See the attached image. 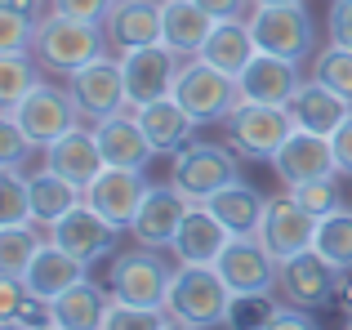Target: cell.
Segmentation results:
<instances>
[{
    "label": "cell",
    "mask_w": 352,
    "mask_h": 330,
    "mask_svg": "<svg viewBox=\"0 0 352 330\" xmlns=\"http://www.w3.org/2000/svg\"><path fill=\"white\" fill-rule=\"evenodd\" d=\"M254 5H299V0H254Z\"/></svg>",
    "instance_id": "cell-49"
},
{
    "label": "cell",
    "mask_w": 352,
    "mask_h": 330,
    "mask_svg": "<svg viewBox=\"0 0 352 330\" xmlns=\"http://www.w3.org/2000/svg\"><path fill=\"white\" fill-rule=\"evenodd\" d=\"M41 72L36 54H0V112H14L41 85Z\"/></svg>",
    "instance_id": "cell-32"
},
{
    "label": "cell",
    "mask_w": 352,
    "mask_h": 330,
    "mask_svg": "<svg viewBox=\"0 0 352 330\" xmlns=\"http://www.w3.org/2000/svg\"><path fill=\"white\" fill-rule=\"evenodd\" d=\"M120 67H125L129 107H143V103H156V98H170L174 94V80H179L183 54H174L165 41H156V45L125 50V54H120Z\"/></svg>",
    "instance_id": "cell-10"
},
{
    "label": "cell",
    "mask_w": 352,
    "mask_h": 330,
    "mask_svg": "<svg viewBox=\"0 0 352 330\" xmlns=\"http://www.w3.org/2000/svg\"><path fill=\"white\" fill-rule=\"evenodd\" d=\"M276 304H281L276 295H236L232 313H228V326L232 330H263L267 317L276 313Z\"/></svg>",
    "instance_id": "cell-40"
},
{
    "label": "cell",
    "mask_w": 352,
    "mask_h": 330,
    "mask_svg": "<svg viewBox=\"0 0 352 330\" xmlns=\"http://www.w3.org/2000/svg\"><path fill=\"white\" fill-rule=\"evenodd\" d=\"M339 174H326V179H312V183H294L290 188V197L299 201L303 210H312L317 219H326V214H335V210H344V192H339Z\"/></svg>",
    "instance_id": "cell-37"
},
{
    "label": "cell",
    "mask_w": 352,
    "mask_h": 330,
    "mask_svg": "<svg viewBox=\"0 0 352 330\" xmlns=\"http://www.w3.org/2000/svg\"><path fill=\"white\" fill-rule=\"evenodd\" d=\"M0 330H36V326H27V322H23V317H18V313H14V317H0Z\"/></svg>",
    "instance_id": "cell-46"
},
{
    "label": "cell",
    "mask_w": 352,
    "mask_h": 330,
    "mask_svg": "<svg viewBox=\"0 0 352 330\" xmlns=\"http://www.w3.org/2000/svg\"><path fill=\"white\" fill-rule=\"evenodd\" d=\"M263 330H321L312 322V313H303V308H290V304H276V313L267 317Z\"/></svg>",
    "instance_id": "cell-42"
},
{
    "label": "cell",
    "mask_w": 352,
    "mask_h": 330,
    "mask_svg": "<svg viewBox=\"0 0 352 330\" xmlns=\"http://www.w3.org/2000/svg\"><path fill=\"white\" fill-rule=\"evenodd\" d=\"M80 201H85V192H80L76 183L58 179L54 170L32 174V223L36 228H54L72 206H80Z\"/></svg>",
    "instance_id": "cell-30"
},
{
    "label": "cell",
    "mask_w": 352,
    "mask_h": 330,
    "mask_svg": "<svg viewBox=\"0 0 352 330\" xmlns=\"http://www.w3.org/2000/svg\"><path fill=\"white\" fill-rule=\"evenodd\" d=\"M317 223H321V219L312 214V210H303L290 192H281V197H267V210H263V219H258L254 236L272 250L276 263H285V259H294V254L312 250V241H317Z\"/></svg>",
    "instance_id": "cell-11"
},
{
    "label": "cell",
    "mask_w": 352,
    "mask_h": 330,
    "mask_svg": "<svg viewBox=\"0 0 352 330\" xmlns=\"http://www.w3.org/2000/svg\"><path fill=\"white\" fill-rule=\"evenodd\" d=\"M138 121H143V130H147V139H152V148H156V157L161 152H179V148H188V139H192V130H197V121L188 116V107L179 103V98H156V103H143L138 107Z\"/></svg>",
    "instance_id": "cell-28"
},
{
    "label": "cell",
    "mask_w": 352,
    "mask_h": 330,
    "mask_svg": "<svg viewBox=\"0 0 352 330\" xmlns=\"http://www.w3.org/2000/svg\"><path fill=\"white\" fill-rule=\"evenodd\" d=\"M339 277L344 272L330 268L317 250H303L276 268V299L290 304V308H303V313H317V308H330L335 290L344 286Z\"/></svg>",
    "instance_id": "cell-9"
},
{
    "label": "cell",
    "mask_w": 352,
    "mask_h": 330,
    "mask_svg": "<svg viewBox=\"0 0 352 330\" xmlns=\"http://www.w3.org/2000/svg\"><path fill=\"white\" fill-rule=\"evenodd\" d=\"M241 179V157L228 152V143H188L170 161V188H179L188 201L206 206L214 192Z\"/></svg>",
    "instance_id": "cell-5"
},
{
    "label": "cell",
    "mask_w": 352,
    "mask_h": 330,
    "mask_svg": "<svg viewBox=\"0 0 352 330\" xmlns=\"http://www.w3.org/2000/svg\"><path fill=\"white\" fill-rule=\"evenodd\" d=\"M36 152V139L14 121V116L0 112V170H23V161Z\"/></svg>",
    "instance_id": "cell-39"
},
{
    "label": "cell",
    "mask_w": 352,
    "mask_h": 330,
    "mask_svg": "<svg viewBox=\"0 0 352 330\" xmlns=\"http://www.w3.org/2000/svg\"><path fill=\"white\" fill-rule=\"evenodd\" d=\"M223 125H228V148H232L241 161H272L276 152H281V143L299 130L290 107L254 103V98H241V107Z\"/></svg>",
    "instance_id": "cell-4"
},
{
    "label": "cell",
    "mask_w": 352,
    "mask_h": 330,
    "mask_svg": "<svg viewBox=\"0 0 352 330\" xmlns=\"http://www.w3.org/2000/svg\"><path fill=\"white\" fill-rule=\"evenodd\" d=\"M214 268H219V277L232 286V295H276V268H281V263L272 259V250H267L254 232L232 236Z\"/></svg>",
    "instance_id": "cell-13"
},
{
    "label": "cell",
    "mask_w": 352,
    "mask_h": 330,
    "mask_svg": "<svg viewBox=\"0 0 352 330\" xmlns=\"http://www.w3.org/2000/svg\"><path fill=\"white\" fill-rule=\"evenodd\" d=\"M116 232H120V228L107 223V219L98 214L89 201H80V206H72L67 214H63L58 223L50 228V241L63 245L67 254H76L80 263H98L103 254H112Z\"/></svg>",
    "instance_id": "cell-14"
},
{
    "label": "cell",
    "mask_w": 352,
    "mask_h": 330,
    "mask_svg": "<svg viewBox=\"0 0 352 330\" xmlns=\"http://www.w3.org/2000/svg\"><path fill=\"white\" fill-rule=\"evenodd\" d=\"M250 32H254L258 50L263 54H281L290 63H303L317 45V27H312V14L299 5H254L250 9Z\"/></svg>",
    "instance_id": "cell-8"
},
{
    "label": "cell",
    "mask_w": 352,
    "mask_h": 330,
    "mask_svg": "<svg viewBox=\"0 0 352 330\" xmlns=\"http://www.w3.org/2000/svg\"><path fill=\"white\" fill-rule=\"evenodd\" d=\"M312 250H317L330 268H339L348 277V272H352V210H335V214L321 219Z\"/></svg>",
    "instance_id": "cell-33"
},
{
    "label": "cell",
    "mask_w": 352,
    "mask_h": 330,
    "mask_svg": "<svg viewBox=\"0 0 352 330\" xmlns=\"http://www.w3.org/2000/svg\"><path fill=\"white\" fill-rule=\"evenodd\" d=\"M330 41L352 50V0H330Z\"/></svg>",
    "instance_id": "cell-43"
},
{
    "label": "cell",
    "mask_w": 352,
    "mask_h": 330,
    "mask_svg": "<svg viewBox=\"0 0 352 330\" xmlns=\"http://www.w3.org/2000/svg\"><path fill=\"white\" fill-rule=\"evenodd\" d=\"M45 241L36 223H0V277H23Z\"/></svg>",
    "instance_id": "cell-31"
},
{
    "label": "cell",
    "mask_w": 352,
    "mask_h": 330,
    "mask_svg": "<svg viewBox=\"0 0 352 330\" xmlns=\"http://www.w3.org/2000/svg\"><path fill=\"white\" fill-rule=\"evenodd\" d=\"M206 206L232 228V236H250V232H258V219H263V210H267V197L254 188V183L236 179V183H228L223 192H214Z\"/></svg>",
    "instance_id": "cell-29"
},
{
    "label": "cell",
    "mask_w": 352,
    "mask_h": 330,
    "mask_svg": "<svg viewBox=\"0 0 352 330\" xmlns=\"http://www.w3.org/2000/svg\"><path fill=\"white\" fill-rule=\"evenodd\" d=\"M103 165H107V157H103V148H98L94 125H76V130H67L63 139H54L50 148H45V170H54L58 179L76 183L80 192L103 174Z\"/></svg>",
    "instance_id": "cell-17"
},
{
    "label": "cell",
    "mask_w": 352,
    "mask_h": 330,
    "mask_svg": "<svg viewBox=\"0 0 352 330\" xmlns=\"http://www.w3.org/2000/svg\"><path fill=\"white\" fill-rule=\"evenodd\" d=\"M36 27H41V18L32 9L0 5V54H32Z\"/></svg>",
    "instance_id": "cell-35"
},
{
    "label": "cell",
    "mask_w": 352,
    "mask_h": 330,
    "mask_svg": "<svg viewBox=\"0 0 352 330\" xmlns=\"http://www.w3.org/2000/svg\"><path fill=\"white\" fill-rule=\"evenodd\" d=\"M197 5H201V9H210L219 23H228V18H250L254 0H197Z\"/></svg>",
    "instance_id": "cell-45"
},
{
    "label": "cell",
    "mask_w": 352,
    "mask_h": 330,
    "mask_svg": "<svg viewBox=\"0 0 352 330\" xmlns=\"http://www.w3.org/2000/svg\"><path fill=\"white\" fill-rule=\"evenodd\" d=\"M228 241H232V228L210 206H197V201H192L188 214H183L174 254H179V263H219V254L228 250Z\"/></svg>",
    "instance_id": "cell-20"
},
{
    "label": "cell",
    "mask_w": 352,
    "mask_h": 330,
    "mask_svg": "<svg viewBox=\"0 0 352 330\" xmlns=\"http://www.w3.org/2000/svg\"><path fill=\"white\" fill-rule=\"evenodd\" d=\"M330 143H335V161H339V174L352 179V116L344 125H339L335 134H330Z\"/></svg>",
    "instance_id": "cell-44"
},
{
    "label": "cell",
    "mask_w": 352,
    "mask_h": 330,
    "mask_svg": "<svg viewBox=\"0 0 352 330\" xmlns=\"http://www.w3.org/2000/svg\"><path fill=\"white\" fill-rule=\"evenodd\" d=\"M36 330H63V326H54V322H50V326H36Z\"/></svg>",
    "instance_id": "cell-50"
},
{
    "label": "cell",
    "mask_w": 352,
    "mask_h": 330,
    "mask_svg": "<svg viewBox=\"0 0 352 330\" xmlns=\"http://www.w3.org/2000/svg\"><path fill=\"white\" fill-rule=\"evenodd\" d=\"M232 286L219 277L214 263H179L170 281V299H165V313L174 322H188L201 330L228 326V313H232Z\"/></svg>",
    "instance_id": "cell-1"
},
{
    "label": "cell",
    "mask_w": 352,
    "mask_h": 330,
    "mask_svg": "<svg viewBox=\"0 0 352 330\" xmlns=\"http://www.w3.org/2000/svg\"><path fill=\"white\" fill-rule=\"evenodd\" d=\"M174 272H179V268H170L161 250L138 245V250L116 254V259H112V268H107V290H112V299H120V304L165 308Z\"/></svg>",
    "instance_id": "cell-6"
},
{
    "label": "cell",
    "mask_w": 352,
    "mask_h": 330,
    "mask_svg": "<svg viewBox=\"0 0 352 330\" xmlns=\"http://www.w3.org/2000/svg\"><path fill=\"white\" fill-rule=\"evenodd\" d=\"M32 54L45 72L72 76L76 67H85L98 54H107V32H103V23H80V18H67L58 9H50L41 18V27H36Z\"/></svg>",
    "instance_id": "cell-2"
},
{
    "label": "cell",
    "mask_w": 352,
    "mask_h": 330,
    "mask_svg": "<svg viewBox=\"0 0 352 330\" xmlns=\"http://www.w3.org/2000/svg\"><path fill=\"white\" fill-rule=\"evenodd\" d=\"M165 330H201V326H188V322H174V317H170V326H165Z\"/></svg>",
    "instance_id": "cell-48"
},
{
    "label": "cell",
    "mask_w": 352,
    "mask_h": 330,
    "mask_svg": "<svg viewBox=\"0 0 352 330\" xmlns=\"http://www.w3.org/2000/svg\"><path fill=\"white\" fill-rule=\"evenodd\" d=\"M312 76L352 103V50H348V45H335V41H330L326 50L312 58Z\"/></svg>",
    "instance_id": "cell-34"
},
{
    "label": "cell",
    "mask_w": 352,
    "mask_h": 330,
    "mask_svg": "<svg viewBox=\"0 0 352 330\" xmlns=\"http://www.w3.org/2000/svg\"><path fill=\"white\" fill-rule=\"evenodd\" d=\"M67 89H72V98H76L80 121H85V125H98V121H107V116H116V112L129 107L120 54H98L94 63L76 67L67 76Z\"/></svg>",
    "instance_id": "cell-7"
},
{
    "label": "cell",
    "mask_w": 352,
    "mask_h": 330,
    "mask_svg": "<svg viewBox=\"0 0 352 330\" xmlns=\"http://www.w3.org/2000/svg\"><path fill=\"white\" fill-rule=\"evenodd\" d=\"M165 326H170L165 308H138V304H120V299H112L103 322V330H165Z\"/></svg>",
    "instance_id": "cell-38"
},
{
    "label": "cell",
    "mask_w": 352,
    "mask_h": 330,
    "mask_svg": "<svg viewBox=\"0 0 352 330\" xmlns=\"http://www.w3.org/2000/svg\"><path fill=\"white\" fill-rule=\"evenodd\" d=\"M103 32L116 54L138 50V45H156L161 41V0H116Z\"/></svg>",
    "instance_id": "cell-24"
},
{
    "label": "cell",
    "mask_w": 352,
    "mask_h": 330,
    "mask_svg": "<svg viewBox=\"0 0 352 330\" xmlns=\"http://www.w3.org/2000/svg\"><path fill=\"white\" fill-rule=\"evenodd\" d=\"M285 107H290V116H294V125H299V130L326 134V139H330V134H335L339 125H344L348 116H352V103H348V98H344V94H335L330 85H321L317 76L303 80V85L294 89V98H290Z\"/></svg>",
    "instance_id": "cell-22"
},
{
    "label": "cell",
    "mask_w": 352,
    "mask_h": 330,
    "mask_svg": "<svg viewBox=\"0 0 352 330\" xmlns=\"http://www.w3.org/2000/svg\"><path fill=\"white\" fill-rule=\"evenodd\" d=\"M147 197V183H143V170H125V165H103L94 183L85 188V201L107 219L112 228H129Z\"/></svg>",
    "instance_id": "cell-15"
},
{
    "label": "cell",
    "mask_w": 352,
    "mask_h": 330,
    "mask_svg": "<svg viewBox=\"0 0 352 330\" xmlns=\"http://www.w3.org/2000/svg\"><path fill=\"white\" fill-rule=\"evenodd\" d=\"M107 308H112V290L94 286V281H76L72 290L45 304V317L63 330H103Z\"/></svg>",
    "instance_id": "cell-26"
},
{
    "label": "cell",
    "mask_w": 352,
    "mask_h": 330,
    "mask_svg": "<svg viewBox=\"0 0 352 330\" xmlns=\"http://www.w3.org/2000/svg\"><path fill=\"white\" fill-rule=\"evenodd\" d=\"M98 148H103L107 165H125V170H147V161L156 157L152 139H147L143 121H138V107H125V112L107 116V121L94 125Z\"/></svg>",
    "instance_id": "cell-19"
},
{
    "label": "cell",
    "mask_w": 352,
    "mask_h": 330,
    "mask_svg": "<svg viewBox=\"0 0 352 330\" xmlns=\"http://www.w3.org/2000/svg\"><path fill=\"white\" fill-rule=\"evenodd\" d=\"M339 290H344V304H348V313H352V272H348V281H344Z\"/></svg>",
    "instance_id": "cell-47"
},
{
    "label": "cell",
    "mask_w": 352,
    "mask_h": 330,
    "mask_svg": "<svg viewBox=\"0 0 352 330\" xmlns=\"http://www.w3.org/2000/svg\"><path fill=\"white\" fill-rule=\"evenodd\" d=\"M344 330H352V317H348V326H344Z\"/></svg>",
    "instance_id": "cell-51"
},
{
    "label": "cell",
    "mask_w": 352,
    "mask_h": 330,
    "mask_svg": "<svg viewBox=\"0 0 352 330\" xmlns=\"http://www.w3.org/2000/svg\"><path fill=\"white\" fill-rule=\"evenodd\" d=\"M219 18L201 9L197 0H161V41L183 58H197L201 45L210 41Z\"/></svg>",
    "instance_id": "cell-25"
},
{
    "label": "cell",
    "mask_w": 352,
    "mask_h": 330,
    "mask_svg": "<svg viewBox=\"0 0 352 330\" xmlns=\"http://www.w3.org/2000/svg\"><path fill=\"white\" fill-rule=\"evenodd\" d=\"M0 223H32V179L23 170H0Z\"/></svg>",
    "instance_id": "cell-36"
},
{
    "label": "cell",
    "mask_w": 352,
    "mask_h": 330,
    "mask_svg": "<svg viewBox=\"0 0 352 330\" xmlns=\"http://www.w3.org/2000/svg\"><path fill=\"white\" fill-rule=\"evenodd\" d=\"M85 268L89 263H80L76 254H67L63 245L45 241L41 250H36L32 268L23 272V286L32 299H41V304H50V299H58L63 290H72L76 281H85Z\"/></svg>",
    "instance_id": "cell-23"
},
{
    "label": "cell",
    "mask_w": 352,
    "mask_h": 330,
    "mask_svg": "<svg viewBox=\"0 0 352 330\" xmlns=\"http://www.w3.org/2000/svg\"><path fill=\"white\" fill-rule=\"evenodd\" d=\"M5 116H14V121L32 134L36 148H50L54 139H63L67 130L80 125V107H76V98H72V89H54V85H45V80Z\"/></svg>",
    "instance_id": "cell-12"
},
{
    "label": "cell",
    "mask_w": 352,
    "mask_h": 330,
    "mask_svg": "<svg viewBox=\"0 0 352 330\" xmlns=\"http://www.w3.org/2000/svg\"><path fill=\"white\" fill-rule=\"evenodd\" d=\"M236 80H241V94L245 98H254V103H276V107H285L294 98V89L303 85L299 63L281 58V54H263V50L250 58V67L241 72Z\"/></svg>",
    "instance_id": "cell-21"
},
{
    "label": "cell",
    "mask_w": 352,
    "mask_h": 330,
    "mask_svg": "<svg viewBox=\"0 0 352 330\" xmlns=\"http://www.w3.org/2000/svg\"><path fill=\"white\" fill-rule=\"evenodd\" d=\"M112 5L116 0H50V9H58L67 18H80V23H107Z\"/></svg>",
    "instance_id": "cell-41"
},
{
    "label": "cell",
    "mask_w": 352,
    "mask_h": 330,
    "mask_svg": "<svg viewBox=\"0 0 352 330\" xmlns=\"http://www.w3.org/2000/svg\"><path fill=\"white\" fill-rule=\"evenodd\" d=\"M188 206H192V201L183 197L179 188H147L143 206H138L134 223H129L134 241H138V245H152V250H174Z\"/></svg>",
    "instance_id": "cell-16"
},
{
    "label": "cell",
    "mask_w": 352,
    "mask_h": 330,
    "mask_svg": "<svg viewBox=\"0 0 352 330\" xmlns=\"http://www.w3.org/2000/svg\"><path fill=\"white\" fill-rule=\"evenodd\" d=\"M174 98L188 107V116L197 125H214V121H228L245 94H241L236 76L210 67L206 58H183L179 80H174Z\"/></svg>",
    "instance_id": "cell-3"
},
{
    "label": "cell",
    "mask_w": 352,
    "mask_h": 330,
    "mask_svg": "<svg viewBox=\"0 0 352 330\" xmlns=\"http://www.w3.org/2000/svg\"><path fill=\"white\" fill-rule=\"evenodd\" d=\"M254 54H258V41H254V32H250V23L245 18H228V23H214V32L201 45L197 58H206L210 67L228 72V76H241Z\"/></svg>",
    "instance_id": "cell-27"
},
{
    "label": "cell",
    "mask_w": 352,
    "mask_h": 330,
    "mask_svg": "<svg viewBox=\"0 0 352 330\" xmlns=\"http://www.w3.org/2000/svg\"><path fill=\"white\" fill-rule=\"evenodd\" d=\"M272 170L281 174L285 188H294V183H312V179H326V174H339L335 143H330L326 134L294 130L290 139L281 143V152L272 157Z\"/></svg>",
    "instance_id": "cell-18"
}]
</instances>
